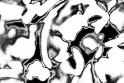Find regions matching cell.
Masks as SVG:
<instances>
[{"mask_svg":"<svg viewBox=\"0 0 124 83\" xmlns=\"http://www.w3.org/2000/svg\"><path fill=\"white\" fill-rule=\"evenodd\" d=\"M105 40L104 33H96L94 28L89 26L84 28L78 33L70 47H76L79 49L87 64L103 56Z\"/></svg>","mask_w":124,"mask_h":83,"instance_id":"obj_1","label":"cell"},{"mask_svg":"<svg viewBox=\"0 0 124 83\" xmlns=\"http://www.w3.org/2000/svg\"><path fill=\"white\" fill-rule=\"evenodd\" d=\"M95 83H124V61L102 56L93 62Z\"/></svg>","mask_w":124,"mask_h":83,"instance_id":"obj_2","label":"cell"},{"mask_svg":"<svg viewBox=\"0 0 124 83\" xmlns=\"http://www.w3.org/2000/svg\"><path fill=\"white\" fill-rule=\"evenodd\" d=\"M28 11V5L24 0L20 1H1V22L4 23L22 21Z\"/></svg>","mask_w":124,"mask_h":83,"instance_id":"obj_3","label":"cell"},{"mask_svg":"<svg viewBox=\"0 0 124 83\" xmlns=\"http://www.w3.org/2000/svg\"><path fill=\"white\" fill-rule=\"evenodd\" d=\"M53 71L44 65L42 60L36 59L30 63L25 70L24 79L28 81H43L49 83Z\"/></svg>","mask_w":124,"mask_h":83,"instance_id":"obj_4","label":"cell"},{"mask_svg":"<svg viewBox=\"0 0 124 83\" xmlns=\"http://www.w3.org/2000/svg\"><path fill=\"white\" fill-rule=\"evenodd\" d=\"M109 23L119 33L124 32V0H118V3L109 13Z\"/></svg>","mask_w":124,"mask_h":83,"instance_id":"obj_5","label":"cell"},{"mask_svg":"<svg viewBox=\"0 0 124 83\" xmlns=\"http://www.w3.org/2000/svg\"><path fill=\"white\" fill-rule=\"evenodd\" d=\"M70 83H95L93 62H89L86 64L80 76L71 77Z\"/></svg>","mask_w":124,"mask_h":83,"instance_id":"obj_6","label":"cell"},{"mask_svg":"<svg viewBox=\"0 0 124 83\" xmlns=\"http://www.w3.org/2000/svg\"><path fill=\"white\" fill-rule=\"evenodd\" d=\"M103 56L124 61V43L110 49H105Z\"/></svg>","mask_w":124,"mask_h":83,"instance_id":"obj_7","label":"cell"},{"mask_svg":"<svg viewBox=\"0 0 124 83\" xmlns=\"http://www.w3.org/2000/svg\"><path fill=\"white\" fill-rule=\"evenodd\" d=\"M99 6L109 13L118 3V0H95Z\"/></svg>","mask_w":124,"mask_h":83,"instance_id":"obj_8","label":"cell"}]
</instances>
